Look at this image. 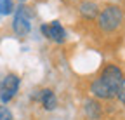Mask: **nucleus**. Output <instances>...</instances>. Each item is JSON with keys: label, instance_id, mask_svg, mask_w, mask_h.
<instances>
[{"label": "nucleus", "instance_id": "1a4fd4ad", "mask_svg": "<svg viewBox=\"0 0 125 120\" xmlns=\"http://www.w3.org/2000/svg\"><path fill=\"white\" fill-rule=\"evenodd\" d=\"M12 9H14L12 0H0V14H2V16H7V14H10Z\"/></svg>", "mask_w": 125, "mask_h": 120}, {"label": "nucleus", "instance_id": "f03ea898", "mask_svg": "<svg viewBox=\"0 0 125 120\" xmlns=\"http://www.w3.org/2000/svg\"><path fill=\"white\" fill-rule=\"evenodd\" d=\"M30 18H31V11H30V7L19 5L18 12H16V16H14V21H12L14 33L18 35V37H24V35L30 33V30H31Z\"/></svg>", "mask_w": 125, "mask_h": 120}, {"label": "nucleus", "instance_id": "423d86ee", "mask_svg": "<svg viewBox=\"0 0 125 120\" xmlns=\"http://www.w3.org/2000/svg\"><path fill=\"white\" fill-rule=\"evenodd\" d=\"M33 99L42 101V104H43V108H45V110H54V108H56V104H57L56 96H54V92L51 91V89H43V91H40L38 94H35Z\"/></svg>", "mask_w": 125, "mask_h": 120}, {"label": "nucleus", "instance_id": "f257e3e1", "mask_svg": "<svg viewBox=\"0 0 125 120\" xmlns=\"http://www.w3.org/2000/svg\"><path fill=\"white\" fill-rule=\"evenodd\" d=\"M99 28L103 32H115L123 21V12L118 5H108L99 14Z\"/></svg>", "mask_w": 125, "mask_h": 120}, {"label": "nucleus", "instance_id": "6e6552de", "mask_svg": "<svg viewBox=\"0 0 125 120\" xmlns=\"http://www.w3.org/2000/svg\"><path fill=\"white\" fill-rule=\"evenodd\" d=\"M83 110H85V115L89 118H92V120H97L101 117V106H99V103L94 101V99H87L85 101Z\"/></svg>", "mask_w": 125, "mask_h": 120}, {"label": "nucleus", "instance_id": "7ed1b4c3", "mask_svg": "<svg viewBox=\"0 0 125 120\" xmlns=\"http://www.w3.org/2000/svg\"><path fill=\"white\" fill-rule=\"evenodd\" d=\"M18 89H19V77L18 75H7V77L4 78L2 85H0V101H2L4 104L9 103L16 92H18Z\"/></svg>", "mask_w": 125, "mask_h": 120}, {"label": "nucleus", "instance_id": "39448f33", "mask_svg": "<svg viewBox=\"0 0 125 120\" xmlns=\"http://www.w3.org/2000/svg\"><path fill=\"white\" fill-rule=\"evenodd\" d=\"M40 30H42L43 37L54 40L56 44H62V42L66 40V33H64L62 26H61L57 21H52L51 24H42V28H40Z\"/></svg>", "mask_w": 125, "mask_h": 120}, {"label": "nucleus", "instance_id": "20e7f679", "mask_svg": "<svg viewBox=\"0 0 125 120\" xmlns=\"http://www.w3.org/2000/svg\"><path fill=\"white\" fill-rule=\"evenodd\" d=\"M90 92L96 96V98H99V99H111V98H115V94H116L115 89H113L111 85H108L101 77L92 82V85H90Z\"/></svg>", "mask_w": 125, "mask_h": 120}, {"label": "nucleus", "instance_id": "f8f14e48", "mask_svg": "<svg viewBox=\"0 0 125 120\" xmlns=\"http://www.w3.org/2000/svg\"><path fill=\"white\" fill-rule=\"evenodd\" d=\"M19 2H24V0H19Z\"/></svg>", "mask_w": 125, "mask_h": 120}, {"label": "nucleus", "instance_id": "9d476101", "mask_svg": "<svg viewBox=\"0 0 125 120\" xmlns=\"http://www.w3.org/2000/svg\"><path fill=\"white\" fill-rule=\"evenodd\" d=\"M123 104H125V78L120 82V85H118V89H116V94H115Z\"/></svg>", "mask_w": 125, "mask_h": 120}, {"label": "nucleus", "instance_id": "0eeeda50", "mask_svg": "<svg viewBox=\"0 0 125 120\" xmlns=\"http://www.w3.org/2000/svg\"><path fill=\"white\" fill-rule=\"evenodd\" d=\"M80 14L85 19H94V18H97V14H99V7H97V4L85 0V2L80 4Z\"/></svg>", "mask_w": 125, "mask_h": 120}, {"label": "nucleus", "instance_id": "9b49d317", "mask_svg": "<svg viewBox=\"0 0 125 120\" xmlns=\"http://www.w3.org/2000/svg\"><path fill=\"white\" fill-rule=\"evenodd\" d=\"M0 120H14V117L7 106H0Z\"/></svg>", "mask_w": 125, "mask_h": 120}]
</instances>
